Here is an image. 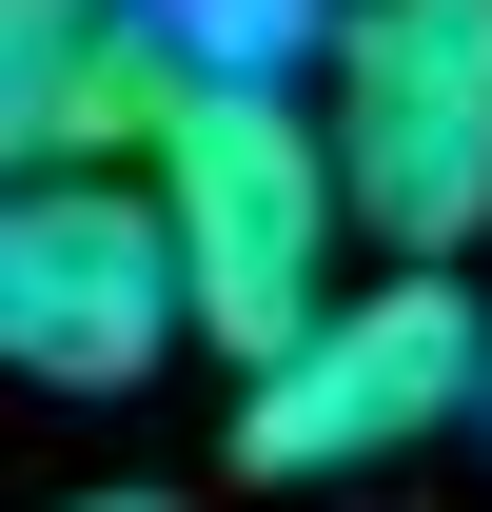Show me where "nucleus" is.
Masks as SVG:
<instances>
[{"instance_id": "nucleus-1", "label": "nucleus", "mask_w": 492, "mask_h": 512, "mask_svg": "<svg viewBox=\"0 0 492 512\" xmlns=\"http://www.w3.org/2000/svg\"><path fill=\"white\" fill-rule=\"evenodd\" d=\"M138 197H158V237H178V316L276 375L315 316H335V237H355V197H335V138L315 99H237V79H178L158 138H138Z\"/></svg>"}, {"instance_id": "nucleus-2", "label": "nucleus", "mask_w": 492, "mask_h": 512, "mask_svg": "<svg viewBox=\"0 0 492 512\" xmlns=\"http://www.w3.org/2000/svg\"><path fill=\"white\" fill-rule=\"evenodd\" d=\"M335 197L394 276H453L492 237V0H355L315 60Z\"/></svg>"}, {"instance_id": "nucleus-3", "label": "nucleus", "mask_w": 492, "mask_h": 512, "mask_svg": "<svg viewBox=\"0 0 492 512\" xmlns=\"http://www.w3.org/2000/svg\"><path fill=\"white\" fill-rule=\"evenodd\" d=\"M473 394H492L473 276H355V296L237 394V473H256V493H315V473H374V453L453 434Z\"/></svg>"}, {"instance_id": "nucleus-4", "label": "nucleus", "mask_w": 492, "mask_h": 512, "mask_svg": "<svg viewBox=\"0 0 492 512\" xmlns=\"http://www.w3.org/2000/svg\"><path fill=\"white\" fill-rule=\"evenodd\" d=\"M178 237L138 178H0V375L40 394H138L178 355Z\"/></svg>"}, {"instance_id": "nucleus-5", "label": "nucleus", "mask_w": 492, "mask_h": 512, "mask_svg": "<svg viewBox=\"0 0 492 512\" xmlns=\"http://www.w3.org/2000/svg\"><path fill=\"white\" fill-rule=\"evenodd\" d=\"M178 60L138 0H0V178H138Z\"/></svg>"}, {"instance_id": "nucleus-6", "label": "nucleus", "mask_w": 492, "mask_h": 512, "mask_svg": "<svg viewBox=\"0 0 492 512\" xmlns=\"http://www.w3.org/2000/svg\"><path fill=\"white\" fill-rule=\"evenodd\" d=\"M138 20H158V60H178V79L296 99V79L335 60V20H355V0H138Z\"/></svg>"}, {"instance_id": "nucleus-7", "label": "nucleus", "mask_w": 492, "mask_h": 512, "mask_svg": "<svg viewBox=\"0 0 492 512\" xmlns=\"http://www.w3.org/2000/svg\"><path fill=\"white\" fill-rule=\"evenodd\" d=\"M60 512H178V493H60Z\"/></svg>"}, {"instance_id": "nucleus-8", "label": "nucleus", "mask_w": 492, "mask_h": 512, "mask_svg": "<svg viewBox=\"0 0 492 512\" xmlns=\"http://www.w3.org/2000/svg\"><path fill=\"white\" fill-rule=\"evenodd\" d=\"M473 434H492V394H473Z\"/></svg>"}]
</instances>
